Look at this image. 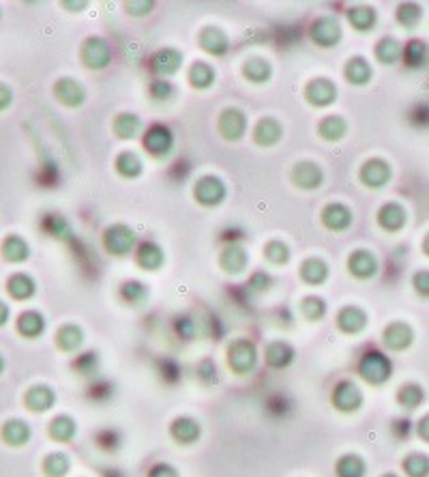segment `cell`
I'll list each match as a JSON object with an SVG mask.
<instances>
[{
    "instance_id": "obj_3",
    "label": "cell",
    "mask_w": 429,
    "mask_h": 477,
    "mask_svg": "<svg viewBox=\"0 0 429 477\" xmlns=\"http://www.w3.org/2000/svg\"><path fill=\"white\" fill-rule=\"evenodd\" d=\"M104 245L112 256H127L138 245V235L127 224H112L104 233Z\"/></svg>"
},
{
    "instance_id": "obj_34",
    "label": "cell",
    "mask_w": 429,
    "mask_h": 477,
    "mask_svg": "<svg viewBox=\"0 0 429 477\" xmlns=\"http://www.w3.org/2000/svg\"><path fill=\"white\" fill-rule=\"evenodd\" d=\"M56 344L65 353H78L84 344V331L78 324H65L56 336Z\"/></svg>"
},
{
    "instance_id": "obj_14",
    "label": "cell",
    "mask_w": 429,
    "mask_h": 477,
    "mask_svg": "<svg viewBox=\"0 0 429 477\" xmlns=\"http://www.w3.org/2000/svg\"><path fill=\"white\" fill-rule=\"evenodd\" d=\"M348 269L359 280H371L378 275L380 263H378V258L369 252V249H357V252H352V256L348 258Z\"/></svg>"
},
{
    "instance_id": "obj_10",
    "label": "cell",
    "mask_w": 429,
    "mask_h": 477,
    "mask_svg": "<svg viewBox=\"0 0 429 477\" xmlns=\"http://www.w3.org/2000/svg\"><path fill=\"white\" fill-rule=\"evenodd\" d=\"M337 84L329 78H314L305 86V99L314 108H329L337 102Z\"/></svg>"
},
{
    "instance_id": "obj_56",
    "label": "cell",
    "mask_w": 429,
    "mask_h": 477,
    "mask_svg": "<svg viewBox=\"0 0 429 477\" xmlns=\"http://www.w3.org/2000/svg\"><path fill=\"white\" fill-rule=\"evenodd\" d=\"M193 329H195V324H193L191 318H181L179 322H176V331H179V334H181L183 338H187V340L193 338Z\"/></svg>"
},
{
    "instance_id": "obj_38",
    "label": "cell",
    "mask_w": 429,
    "mask_h": 477,
    "mask_svg": "<svg viewBox=\"0 0 429 477\" xmlns=\"http://www.w3.org/2000/svg\"><path fill=\"white\" fill-rule=\"evenodd\" d=\"M49 435H52V439L58 443H69V441H73L75 435H78V423H75V419L69 415H60L49 423Z\"/></svg>"
},
{
    "instance_id": "obj_2",
    "label": "cell",
    "mask_w": 429,
    "mask_h": 477,
    "mask_svg": "<svg viewBox=\"0 0 429 477\" xmlns=\"http://www.w3.org/2000/svg\"><path fill=\"white\" fill-rule=\"evenodd\" d=\"M258 348L251 340H236L230 344L228 348V366L232 368V372L236 374H251L258 368Z\"/></svg>"
},
{
    "instance_id": "obj_50",
    "label": "cell",
    "mask_w": 429,
    "mask_h": 477,
    "mask_svg": "<svg viewBox=\"0 0 429 477\" xmlns=\"http://www.w3.org/2000/svg\"><path fill=\"white\" fill-rule=\"evenodd\" d=\"M5 256L11 260V263H22L29 258V245L24 243L22 239L17 237H11L7 243H5Z\"/></svg>"
},
{
    "instance_id": "obj_23",
    "label": "cell",
    "mask_w": 429,
    "mask_h": 477,
    "mask_svg": "<svg viewBox=\"0 0 429 477\" xmlns=\"http://www.w3.org/2000/svg\"><path fill=\"white\" fill-rule=\"evenodd\" d=\"M163 263H165V252L155 241H146L138 247V265L144 271H159Z\"/></svg>"
},
{
    "instance_id": "obj_19",
    "label": "cell",
    "mask_w": 429,
    "mask_h": 477,
    "mask_svg": "<svg viewBox=\"0 0 429 477\" xmlns=\"http://www.w3.org/2000/svg\"><path fill=\"white\" fill-rule=\"evenodd\" d=\"M170 435L181 445H191L200 441L202 437V425L193 417H176L170 425Z\"/></svg>"
},
{
    "instance_id": "obj_42",
    "label": "cell",
    "mask_w": 429,
    "mask_h": 477,
    "mask_svg": "<svg viewBox=\"0 0 429 477\" xmlns=\"http://www.w3.org/2000/svg\"><path fill=\"white\" fill-rule=\"evenodd\" d=\"M423 19V7L416 3H403L397 9V22L401 24L406 31H414Z\"/></svg>"
},
{
    "instance_id": "obj_8",
    "label": "cell",
    "mask_w": 429,
    "mask_h": 477,
    "mask_svg": "<svg viewBox=\"0 0 429 477\" xmlns=\"http://www.w3.org/2000/svg\"><path fill=\"white\" fill-rule=\"evenodd\" d=\"M359 179L363 181V185H367L371 189H382L393 179V168H391L389 162H385L380 157H373V159H367L361 166Z\"/></svg>"
},
{
    "instance_id": "obj_59",
    "label": "cell",
    "mask_w": 429,
    "mask_h": 477,
    "mask_svg": "<svg viewBox=\"0 0 429 477\" xmlns=\"http://www.w3.org/2000/svg\"><path fill=\"white\" fill-rule=\"evenodd\" d=\"M423 252L429 256V235H427V237H425V241H423Z\"/></svg>"
},
{
    "instance_id": "obj_26",
    "label": "cell",
    "mask_w": 429,
    "mask_h": 477,
    "mask_svg": "<svg viewBox=\"0 0 429 477\" xmlns=\"http://www.w3.org/2000/svg\"><path fill=\"white\" fill-rule=\"evenodd\" d=\"M56 97L69 108H80L86 102V91L82 84H78L71 78H65L56 84Z\"/></svg>"
},
{
    "instance_id": "obj_27",
    "label": "cell",
    "mask_w": 429,
    "mask_h": 477,
    "mask_svg": "<svg viewBox=\"0 0 429 477\" xmlns=\"http://www.w3.org/2000/svg\"><path fill=\"white\" fill-rule=\"evenodd\" d=\"M142 118L133 112H122L114 118V134L120 140H136L142 134Z\"/></svg>"
},
{
    "instance_id": "obj_13",
    "label": "cell",
    "mask_w": 429,
    "mask_h": 477,
    "mask_svg": "<svg viewBox=\"0 0 429 477\" xmlns=\"http://www.w3.org/2000/svg\"><path fill=\"white\" fill-rule=\"evenodd\" d=\"M322 224L329 228L331 233H346L352 221H355V213H352L350 207H346L343 203H331L322 209Z\"/></svg>"
},
{
    "instance_id": "obj_25",
    "label": "cell",
    "mask_w": 429,
    "mask_h": 477,
    "mask_svg": "<svg viewBox=\"0 0 429 477\" xmlns=\"http://www.w3.org/2000/svg\"><path fill=\"white\" fill-rule=\"evenodd\" d=\"M343 75H346V80L350 84H355V86H365L371 82L373 78V69L369 65L367 58L363 56H355V58H350L346 63V69H343Z\"/></svg>"
},
{
    "instance_id": "obj_5",
    "label": "cell",
    "mask_w": 429,
    "mask_h": 477,
    "mask_svg": "<svg viewBox=\"0 0 429 477\" xmlns=\"http://www.w3.org/2000/svg\"><path fill=\"white\" fill-rule=\"evenodd\" d=\"M309 37L316 45L320 47H335L341 39H343V29L337 17L333 15H324L318 17L311 29H309Z\"/></svg>"
},
{
    "instance_id": "obj_61",
    "label": "cell",
    "mask_w": 429,
    "mask_h": 477,
    "mask_svg": "<svg viewBox=\"0 0 429 477\" xmlns=\"http://www.w3.org/2000/svg\"><path fill=\"white\" fill-rule=\"evenodd\" d=\"M382 477H397V475H391V473H387V475H382Z\"/></svg>"
},
{
    "instance_id": "obj_32",
    "label": "cell",
    "mask_w": 429,
    "mask_h": 477,
    "mask_svg": "<svg viewBox=\"0 0 429 477\" xmlns=\"http://www.w3.org/2000/svg\"><path fill=\"white\" fill-rule=\"evenodd\" d=\"M243 75L254 84H264L273 78V65L266 58H249L243 65Z\"/></svg>"
},
{
    "instance_id": "obj_39",
    "label": "cell",
    "mask_w": 429,
    "mask_h": 477,
    "mask_svg": "<svg viewBox=\"0 0 429 477\" xmlns=\"http://www.w3.org/2000/svg\"><path fill=\"white\" fill-rule=\"evenodd\" d=\"M335 471H337V477H365L367 464L357 454H346L337 460Z\"/></svg>"
},
{
    "instance_id": "obj_9",
    "label": "cell",
    "mask_w": 429,
    "mask_h": 477,
    "mask_svg": "<svg viewBox=\"0 0 429 477\" xmlns=\"http://www.w3.org/2000/svg\"><path fill=\"white\" fill-rule=\"evenodd\" d=\"M365 402V396L352 381H341L333 389V407L341 413H357Z\"/></svg>"
},
{
    "instance_id": "obj_12",
    "label": "cell",
    "mask_w": 429,
    "mask_h": 477,
    "mask_svg": "<svg viewBox=\"0 0 429 477\" xmlns=\"http://www.w3.org/2000/svg\"><path fill=\"white\" fill-rule=\"evenodd\" d=\"M290 179L298 189H305V191H314L320 189L324 183V172L318 164L314 162H298L292 172H290Z\"/></svg>"
},
{
    "instance_id": "obj_1",
    "label": "cell",
    "mask_w": 429,
    "mask_h": 477,
    "mask_svg": "<svg viewBox=\"0 0 429 477\" xmlns=\"http://www.w3.org/2000/svg\"><path fill=\"white\" fill-rule=\"evenodd\" d=\"M359 374L363 376V381H367L373 387L385 385L393 376V363L385 353L378 350H369L359 361Z\"/></svg>"
},
{
    "instance_id": "obj_16",
    "label": "cell",
    "mask_w": 429,
    "mask_h": 477,
    "mask_svg": "<svg viewBox=\"0 0 429 477\" xmlns=\"http://www.w3.org/2000/svg\"><path fill=\"white\" fill-rule=\"evenodd\" d=\"M150 65H153V71L165 80V78H170V75H176L181 71L183 54L179 52V49H174V47H165V49H159V52L153 56Z\"/></svg>"
},
{
    "instance_id": "obj_57",
    "label": "cell",
    "mask_w": 429,
    "mask_h": 477,
    "mask_svg": "<svg viewBox=\"0 0 429 477\" xmlns=\"http://www.w3.org/2000/svg\"><path fill=\"white\" fill-rule=\"evenodd\" d=\"M416 432H419V437H421L425 443H429V415L421 417V421H419V425H416Z\"/></svg>"
},
{
    "instance_id": "obj_60",
    "label": "cell",
    "mask_w": 429,
    "mask_h": 477,
    "mask_svg": "<svg viewBox=\"0 0 429 477\" xmlns=\"http://www.w3.org/2000/svg\"><path fill=\"white\" fill-rule=\"evenodd\" d=\"M3 368H5V361H3V359H0V372H3Z\"/></svg>"
},
{
    "instance_id": "obj_21",
    "label": "cell",
    "mask_w": 429,
    "mask_h": 477,
    "mask_svg": "<svg viewBox=\"0 0 429 477\" xmlns=\"http://www.w3.org/2000/svg\"><path fill=\"white\" fill-rule=\"evenodd\" d=\"M408 221V213L397 203H387L378 211V226L387 233H399Z\"/></svg>"
},
{
    "instance_id": "obj_53",
    "label": "cell",
    "mask_w": 429,
    "mask_h": 477,
    "mask_svg": "<svg viewBox=\"0 0 429 477\" xmlns=\"http://www.w3.org/2000/svg\"><path fill=\"white\" fill-rule=\"evenodd\" d=\"M412 286H414L416 295L429 299V271H419V273H414Z\"/></svg>"
},
{
    "instance_id": "obj_41",
    "label": "cell",
    "mask_w": 429,
    "mask_h": 477,
    "mask_svg": "<svg viewBox=\"0 0 429 477\" xmlns=\"http://www.w3.org/2000/svg\"><path fill=\"white\" fill-rule=\"evenodd\" d=\"M19 334H24L26 338H37L45 331V318L39 312H26L19 316Z\"/></svg>"
},
{
    "instance_id": "obj_52",
    "label": "cell",
    "mask_w": 429,
    "mask_h": 477,
    "mask_svg": "<svg viewBox=\"0 0 429 477\" xmlns=\"http://www.w3.org/2000/svg\"><path fill=\"white\" fill-rule=\"evenodd\" d=\"M270 284H273V280H270V275L266 271H256L254 275H251V280H249V288L251 290H258V292L268 290Z\"/></svg>"
},
{
    "instance_id": "obj_17",
    "label": "cell",
    "mask_w": 429,
    "mask_h": 477,
    "mask_svg": "<svg viewBox=\"0 0 429 477\" xmlns=\"http://www.w3.org/2000/svg\"><path fill=\"white\" fill-rule=\"evenodd\" d=\"M382 340H385L387 348H391V350H406L414 342V331H412V327L408 322L397 320V322H391L389 327L385 329Z\"/></svg>"
},
{
    "instance_id": "obj_44",
    "label": "cell",
    "mask_w": 429,
    "mask_h": 477,
    "mask_svg": "<svg viewBox=\"0 0 429 477\" xmlns=\"http://www.w3.org/2000/svg\"><path fill=\"white\" fill-rule=\"evenodd\" d=\"M264 258L270 265H275V267H282V265H288L290 263L292 252H290V247L284 241H270L264 247Z\"/></svg>"
},
{
    "instance_id": "obj_33",
    "label": "cell",
    "mask_w": 429,
    "mask_h": 477,
    "mask_svg": "<svg viewBox=\"0 0 429 477\" xmlns=\"http://www.w3.org/2000/svg\"><path fill=\"white\" fill-rule=\"evenodd\" d=\"M348 22L352 24V29L359 33H369L375 29L378 24V13L373 7H352L348 11Z\"/></svg>"
},
{
    "instance_id": "obj_22",
    "label": "cell",
    "mask_w": 429,
    "mask_h": 477,
    "mask_svg": "<svg viewBox=\"0 0 429 477\" xmlns=\"http://www.w3.org/2000/svg\"><path fill=\"white\" fill-rule=\"evenodd\" d=\"M284 138V127H282V123L277 120V118H260V123L256 125V130H254V140L256 144L260 146H275V144H280Z\"/></svg>"
},
{
    "instance_id": "obj_45",
    "label": "cell",
    "mask_w": 429,
    "mask_h": 477,
    "mask_svg": "<svg viewBox=\"0 0 429 477\" xmlns=\"http://www.w3.org/2000/svg\"><path fill=\"white\" fill-rule=\"evenodd\" d=\"M120 297L127 301V304H131V306H140V304H144V301L148 299V286L142 284V282H138V280H129V282L122 284Z\"/></svg>"
},
{
    "instance_id": "obj_20",
    "label": "cell",
    "mask_w": 429,
    "mask_h": 477,
    "mask_svg": "<svg viewBox=\"0 0 429 477\" xmlns=\"http://www.w3.org/2000/svg\"><path fill=\"white\" fill-rule=\"evenodd\" d=\"M219 265L228 275H241L249 267V254L241 245H228L219 256Z\"/></svg>"
},
{
    "instance_id": "obj_4",
    "label": "cell",
    "mask_w": 429,
    "mask_h": 477,
    "mask_svg": "<svg viewBox=\"0 0 429 477\" xmlns=\"http://www.w3.org/2000/svg\"><path fill=\"white\" fill-rule=\"evenodd\" d=\"M193 196L202 207L215 209V207L223 205L225 196H228V187H225V183L219 177H215V174H207V177L197 179V183L193 187Z\"/></svg>"
},
{
    "instance_id": "obj_58",
    "label": "cell",
    "mask_w": 429,
    "mask_h": 477,
    "mask_svg": "<svg viewBox=\"0 0 429 477\" xmlns=\"http://www.w3.org/2000/svg\"><path fill=\"white\" fill-rule=\"evenodd\" d=\"M7 316H9V310L0 304V324H5V320H7Z\"/></svg>"
},
{
    "instance_id": "obj_31",
    "label": "cell",
    "mask_w": 429,
    "mask_h": 477,
    "mask_svg": "<svg viewBox=\"0 0 429 477\" xmlns=\"http://www.w3.org/2000/svg\"><path fill=\"white\" fill-rule=\"evenodd\" d=\"M401 61L406 63L410 69L427 67V63H429V45L425 41H419V39L406 43V45H403V58Z\"/></svg>"
},
{
    "instance_id": "obj_37",
    "label": "cell",
    "mask_w": 429,
    "mask_h": 477,
    "mask_svg": "<svg viewBox=\"0 0 429 477\" xmlns=\"http://www.w3.org/2000/svg\"><path fill=\"white\" fill-rule=\"evenodd\" d=\"M116 170L124 179H138L144 172V164L133 150H122V153L116 157Z\"/></svg>"
},
{
    "instance_id": "obj_55",
    "label": "cell",
    "mask_w": 429,
    "mask_h": 477,
    "mask_svg": "<svg viewBox=\"0 0 429 477\" xmlns=\"http://www.w3.org/2000/svg\"><path fill=\"white\" fill-rule=\"evenodd\" d=\"M148 477H181V475H179V471H176L172 464L161 462V464H155L153 469H150Z\"/></svg>"
},
{
    "instance_id": "obj_35",
    "label": "cell",
    "mask_w": 429,
    "mask_h": 477,
    "mask_svg": "<svg viewBox=\"0 0 429 477\" xmlns=\"http://www.w3.org/2000/svg\"><path fill=\"white\" fill-rule=\"evenodd\" d=\"M54 402H56V393H54L52 389H49V387H45V385L33 387V389L29 391V396H26V405H29V409L35 411V413L49 411V409L54 407Z\"/></svg>"
},
{
    "instance_id": "obj_43",
    "label": "cell",
    "mask_w": 429,
    "mask_h": 477,
    "mask_svg": "<svg viewBox=\"0 0 429 477\" xmlns=\"http://www.w3.org/2000/svg\"><path fill=\"white\" fill-rule=\"evenodd\" d=\"M329 308H326V301L322 297H305L300 301V314L311 322H318L326 316Z\"/></svg>"
},
{
    "instance_id": "obj_6",
    "label": "cell",
    "mask_w": 429,
    "mask_h": 477,
    "mask_svg": "<svg viewBox=\"0 0 429 477\" xmlns=\"http://www.w3.org/2000/svg\"><path fill=\"white\" fill-rule=\"evenodd\" d=\"M174 134L165 125H153L144 134V148L148 150L155 159H165L174 150Z\"/></svg>"
},
{
    "instance_id": "obj_49",
    "label": "cell",
    "mask_w": 429,
    "mask_h": 477,
    "mask_svg": "<svg viewBox=\"0 0 429 477\" xmlns=\"http://www.w3.org/2000/svg\"><path fill=\"white\" fill-rule=\"evenodd\" d=\"M9 290L15 299H29L35 295V282L26 278V275H15L9 282Z\"/></svg>"
},
{
    "instance_id": "obj_40",
    "label": "cell",
    "mask_w": 429,
    "mask_h": 477,
    "mask_svg": "<svg viewBox=\"0 0 429 477\" xmlns=\"http://www.w3.org/2000/svg\"><path fill=\"white\" fill-rule=\"evenodd\" d=\"M397 400H399V405L403 409L412 411V409H416V407H421L425 402V389L421 385H416V383H408V385H403L399 389Z\"/></svg>"
},
{
    "instance_id": "obj_18",
    "label": "cell",
    "mask_w": 429,
    "mask_h": 477,
    "mask_svg": "<svg viewBox=\"0 0 429 477\" xmlns=\"http://www.w3.org/2000/svg\"><path fill=\"white\" fill-rule=\"evenodd\" d=\"M367 312L361 310L359 306H346L339 314H337V327L343 331V334H350V336H357L361 331H365L367 327Z\"/></svg>"
},
{
    "instance_id": "obj_29",
    "label": "cell",
    "mask_w": 429,
    "mask_h": 477,
    "mask_svg": "<svg viewBox=\"0 0 429 477\" xmlns=\"http://www.w3.org/2000/svg\"><path fill=\"white\" fill-rule=\"evenodd\" d=\"M318 134L326 140V142H339L348 136V120L331 114V116H324L318 125Z\"/></svg>"
},
{
    "instance_id": "obj_48",
    "label": "cell",
    "mask_w": 429,
    "mask_h": 477,
    "mask_svg": "<svg viewBox=\"0 0 429 477\" xmlns=\"http://www.w3.org/2000/svg\"><path fill=\"white\" fill-rule=\"evenodd\" d=\"M71 469V462L67 458V454H52L47 456L43 471L47 473V477H65Z\"/></svg>"
},
{
    "instance_id": "obj_24",
    "label": "cell",
    "mask_w": 429,
    "mask_h": 477,
    "mask_svg": "<svg viewBox=\"0 0 429 477\" xmlns=\"http://www.w3.org/2000/svg\"><path fill=\"white\" fill-rule=\"evenodd\" d=\"M294 348L284 342V340H277V342H270L264 350V357H266V363L275 370H282V368H288L292 361H294Z\"/></svg>"
},
{
    "instance_id": "obj_47",
    "label": "cell",
    "mask_w": 429,
    "mask_h": 477,
    "mask_svg": "<svg viewBox=\"0 0 429 477\" xmlns=\"http://www.w3.org/2000/svg\"><path fill=\"white\" fill-rule=\"evenodd\" d=\"M403 471L408 477H429V458L425 454H410L403 460Z\"/></svg>"
},
{
    "instance_id": "obj_15",
    "label": "cell",
    "mask_w": 429,
    "mask_h": 477,
    "mask_svg": "<svg viewBox=\"0 0 429 477\" xmlns=\"http://www.w3.org/2000/svg\"><path fill=\"white\" fill-rule=\"evenodd\" d=\"M197 41H200V47L211 56H225L230 49V37L219 26H207L200 33Z\"/></svg>"
},
{
    "instance_id": "obj_30",
    "label": "cell",
    "mask_w": 429,
    "mask_h": 477,
    "mask_svg": "<svg viewBox=\"0 0 429 477\" xmlns=\"http://www.w3.org/2000/svg\"><path fill=\"white\" fill-rule=\"evenodd\" d=\"M217 80V71L209 65V63H193L191 69H189V84L195 88V91H209Z\"/></svg>"
},
{
    "instance_id": "obj_54",
    "label": "cell",
    "mask_w": 429,
    "mask_h": 477,
    "mask_svg": "<svg viewBox=\"0 0 429 477\" xmlns=\"http://www.w3.org/2000/svg\"><path fill=\"white\" fill-rule=\"evenodd\" d=\"M153 9H155L153 0H131V3H127V13L131 15H148Z\"/></svg>"
},
{
    "instance_id": "obj_11",
    "label": "cell",
    "mask_w": 429,
    "mask_h": 477,
    "mask_svg": "<svg viewBox=\"0 0 429 477\" xmlns=\"http://www.w3.org/2000/svg\"><path fill=\"white\" fill-rule=\"evenodd\" d=\"M217 127H219L221 136L228 142H238L247 134V114L243 110H238V108L223 110L221 116H219Z\"/></svg>"
},
{
    "instance_id": "obj_28",
    "label": "cell",
    "mask_w": 429,
    "mask_h": 477,
    "mask_svg": "<svg viewBox=\"0 0 429 477\" xmlns=\"http://www.w3.org/2000/svg\"><path fill=\"white\" fill-rule=\"evenodd\" d=\"M300 280L309 286H322L329 280V265L322 258H307L300 265Z\"/></svg>"
},
{
    "instance_id": "obj_51",
    "label": "cell",
    "mask_w": 429,
    "mask_h": 477,
    "mask_svg": "<svg viewBox=\"0 0 429 477\" xmlns=\"http://www.w3.org/2000/svg\"><path fill=\"white\" fill-rule=\"evenodd\" d=\"M150 97L155 99V102H170L174 97V84L170 80H153L150 82Z\"/></svg>"
},
{
    "instance_id": "obj_36",
    "label": "cell",
    "mask_w": 429,
    "mask_h": 477,
    "mask_svg": "<svg viewBox=\"0 0 429 477\" xmlns=\"http://www.w3.org/2000/svg\"><path fill=\"white\" fill-rule=\"evenodd\" d=\"M375 58L382 65H395L403 58V45L393 37H385L375 45Z\"/></svg>"
},
{
    "instance_id": "obj_46",
    "label": "cell",
    "mask_w": 429,
    "mask_h": 477,
    "mask_svg": "<svg viewBox=\"0 0 429 477\" xmlns=\"http://www.w3.org/2000/svg\"><path fill=\"white\" fill-rule=\"evenodd\" d=\"M7 443L11 445H24V443H29L31 439V428H29V423H24L19 419H13L5 425V430H3Z\"/></svg>"
},
{
    "instance_id": "obj_7",
    "label": "cell",
    "mask_w": 429,
    "mask_h": 477,
    "mask_svg": "<svg viewBox=\"0 0 429 477\" xmlns=\"http://www.w3.org/2000/svg\"><path fill=\"white\" fill-rule=\"evenodd\" d=\"M82 61L88 69H106L112 63V45L104 37H88L82 45Z\"/></svg>"
}]
</instances>
